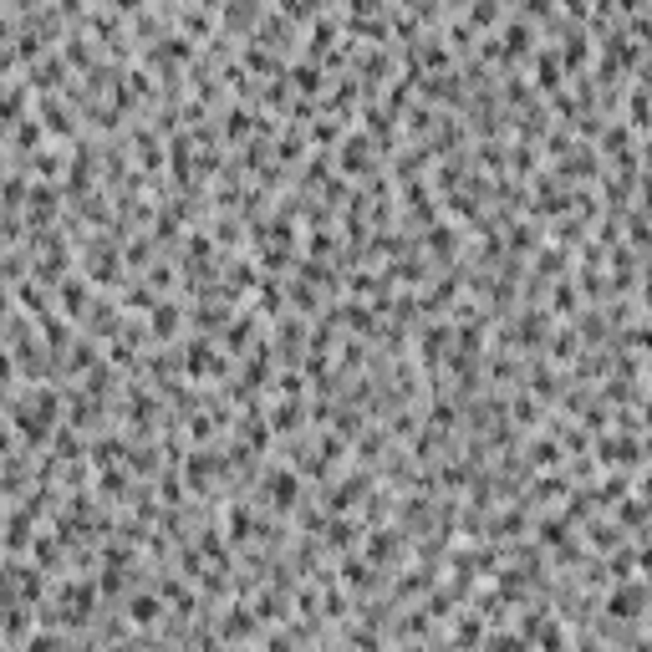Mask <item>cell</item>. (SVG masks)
<instances>
[{
	"label": "cell",
	"instance_id": "6da1fadb",
	"mask_svg": "<svg viewBox=\"0 0 652 652\" xmlns=\"http://www.w3.org/2000/svg\"><path fill=\"white\" fill-rule=\"evenodd\" d=\"M133 617H138V622H153V617H158V601H138Z\"/></svg>",
	"mask_w": 652,
	"mask_h": 652
}]
</instances>
